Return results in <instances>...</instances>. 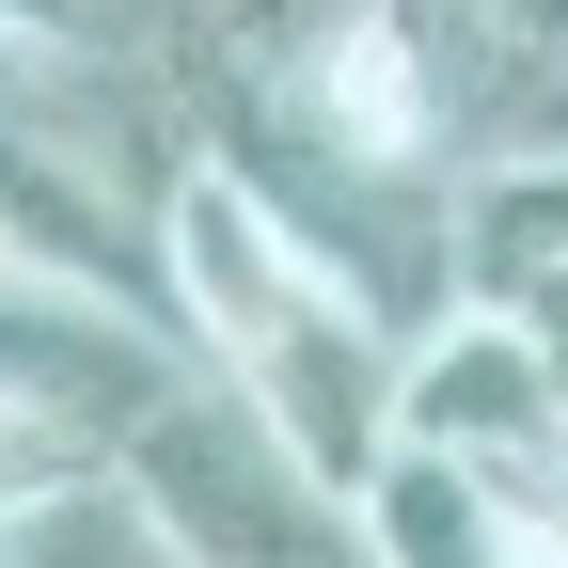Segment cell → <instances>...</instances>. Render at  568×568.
<instances>
[{"mask_svg": "<svg viewBox=\"0 0 568 568\" xmlns=\"http://www.w3.org/2000/svg\"><path fill=\"white\" fill-rule=\"evenodd\" d=\"M552 301H568V190H552V159L458 174L443 190V316L552 332Z\"/></svg>", "mask_w": 568, "mask_h": 568, "instance_id": "7a4b0ae2", "label": "cell"}, {"mask_svg": "<svg viewBox=\"0 0 568 568\" xmlns=\"http://www.w3.org/2000/svg\"><path fill=\"white\" fill-rule=\"evenodd\" d=\"M379 458H443L506 521H552V474H568V364H552V332H489V316L410 332L395 395H379Z\"/></svg>", "mask_w": 568, "mask_h": 568, "instance_id": "6da1fadb", "label": "cell"}]
</instances>
